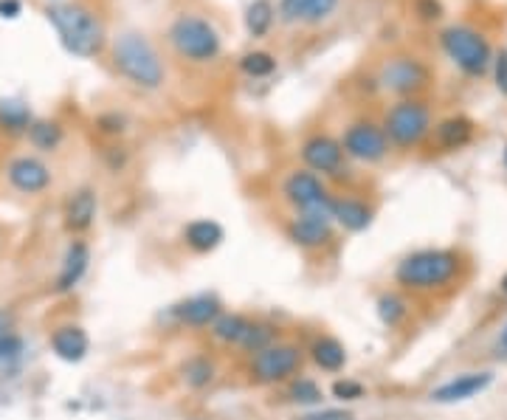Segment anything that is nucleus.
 I'll use <instances>...</instances> for the list:
<instances>
[{
  "mask_svg": "<svg viewBox=\"0 0 507 420\" xmlns=\"http://www.w3.org/2000/svg\"><path fill=\"white\" fill-rule=\"evenodd\" d=\"M338 142L344 147V155L353 161H361V164H380L392 147L384 128L375 125V121H367V119L347 125V130H344Z\"/></svg>",
  "mask_w": 507,
  "mask_h": 420,
  "instance_id": "nucleus-9",
  "label": "nucleus"
},
{
  "mask_svg": "<svg viewBox=\"0 0 507 420\" xmlns=\"http://www.w3.org/2000/svg\"><path fill=\"white\" fill-rule=\"evenodd\" d=\"M477 125L468 116H448L434 128V144L443 152H457L474 142Z\"/></svg>",
  "mask_w": 507,
  "mask_h": 420,
  "instance_id": "nucleus-20",
  "label": "nucleus"
},
{
  "mask_svg": "<svg viewBox=\"0 0 507 420\" xmlns=\"http://www.w3.org/2000/svg\"><path fill=\"white\" fill-rule=\"evenodd\" d=\"M87 268H90V246L85 240H71V246L65 249V257H62L60 274L54 279V293H71L85 279Z\"/></svg>",
  "mask_w": 507,
  "mask_h": 420,
  "instance_id": "nucleus-19",
  "label": "nucleus"
},
{
  "mask_svg": "<svg viewBox=\"0 0 507 420\" xmlns=\"http://www.w3.org/2000/svg\"><path fill=\"white\" fill-rule=\"evenodd\" d=\"M341 0H311V6H307V14H304V23L307 26H319L324 21H330L333 12L338 9Z\"/></svg>",
  "mask_w": 507,
  "mask_h": 420,
  "instance_id": "nucleus-33",
  "label": "nucleus"
},
{
  "mask_svg": "<svg viewBox=\"0 0 507 420\" xmlns=\"http://www.w3.org/2000/svg\"><path fill=\"white\" fill-rule=\"evenodd\" d=\"M414 9H418V14L423 17V21H437V17L443 14V6L437 4V0H414Z\"/></svg>",
  "mask_w": 507,
  "mask_h": 420,
  "instance_id": "nucleus-39",
  "label": "nucleus"
},
{
  "mask_svg": "<svg viewBox=\"0 0 507 420\" xmlns=\"http://www.w3.org/2000/svg\"><path fill=\"white\" fill-rule=\"evenodd\" d=\"M285 235L294 246L304 251H321L336 240V223L330 215H311V212H296L285 226Z\"/></svg>",
  "mask_w": 507,
  "mask_h": 420,
  "instance_id": "nucleus-12",
  "label": "nucleus"
},
{
  "mask_svg": "<svg viewBox=\"0 0 507 420\" xmlns=\"http://www.w3.org/2000/svg\"><path fill=\"white\" fill-rule=\"evenodd\" d=\"M307 356H311V361L321 373H330V375L341 373L350 361L347 347H344L336 336H316L311 350H307Z\"/></svg>",
  "mask_w": 507,
  "mask_h": 420,
  "instance_id": "nucleus-22",
  "label": "nucleus"
},
{
  "mask_svg": "<svg viewBox=\"0 0 507 420\" xmlns=\"http://www.w3.org/2000/svg\"><path fill=\"white\" fill-rule=\"evenodd\" d=\"M375 310H378V319L384 322L389 330L401 327V325L409 319V302L403 300L401 293H395V291H384V293H380L378 302H375Z\"/></svg>",
  "mask_w": 507,
  "mask_h": 420,
  "instance_id": "nucleus-28",
  "label": "nucleus"
},
{
  "mask_svg": "<svg viewBox=\"0 0 507 420\" xmlns=\"http://www.w3.org/2000/svg\"><path fill=\"white\" fill-rule=\"evenodd\" d=\"M96 215H99V195H96V189L82 186L77 192H71V198L65 201L62 223H65V229L71 235H85L90 226L96 223Z\"/></svg>",
  "mask_w": 507,
  "mask_h": 420,
  "instance_id": "nucleus-16",
  "label": "nucleus"
},
{
  "mask_svg": "<svg viewBox=\"0 0 507 420\" xmlns=\"http://www.w3.org/2000/svg\"><path fill=\"white\" fill-rule=\"evenodd\" d=\"M274 21H277V6L270 0H251L245 9V31L254 40L265 37L274 29Z\"/></svg>",
  "mask_w": 507,
  "mask_h": 420,
  "instance_id": "nucleus-27",
  "label": "nucleus"
},
{
  "mask_svg": "<svg viewBox=\"0 0 507 420\" xmlns=\"http://www.w3.org/2000/svg\"><path fill=\"white\" fill-rule=\"evenodd\" d=\"M299 155L304 161V169L321 175V178H347V172H350L341 142L328 133L307 136L299 147Z\"/></svg>",
  "mask_w": 507,
  "mask_h": 420,
  "instance_id": "nucleus-10",
  "label": "nucleus"
},
{
  "mask_svg": "<svg viewBox=\"0 0 507 420\" xmlns=\"http://www.w3.org/2000/svg\"><path fill=\"white\" fill-rule=\"evenodd\" d=\"M240 71L251 79H265L277 71V57L268 51H245L240 57Z\"/></svg>",
  "mask_w": 507,
  "mask_h": 420,
  "instance_id": "nucleus-30",
  "label": "nucleus"
},
{
  "mask_svg": "<svg viewBox=\"0 0 507 420\" xmlns=\"http://www.w3.org/2000/svg\"><path fill=\"white\" fill-rule=\"evenodd\" d=\"M180 378L189 390L201 392V390H209L212 383L217 381V361L206 353H197V356H189L184 364H180Z\"/></svg>",
  "mask_w": 507,
  "mask_h": 420,
  "instance_id": "nucleus-24",
  "label": "nucleus"
},
{
  "mask_svg": "<svg viewBox=\"0 0 507 420\" xmlns=\"http://www.w3.org/2000/svg\"><path fill=\"white\" fill-rule=\"evenodd\" d=\"M254 319L245 317V313H220V319H217L212 327H209V334L217 344H223V347H237L243 344V339L248 336V330H251Z\"/></svg>",
  "mask_w": 507,
  "mask_h": 420,
  "instance_id": "nucleus-23",
  "label": "nucleus"
},
{
  "mask_svg": "<svg viewBox=\"0 0 507 420\" xmlns=\"http://www.w3.org/2000/svg\"><path fill=\"white\" fill-rule=\"evenodd\" d=\"M113 68L141 91H158L167 82V68L158 48L141 31H121L113 40Z\"/></svg>",
  "mask_w": 507,
  "mask_h": 420,
  "instance_id": "nucleus-2",
  "label": "nucleus"
},
{
  "mask_svg": "<svg viewBox=\"0 0 507 420\" xmlns=\"http://www.w3.org/2000/svg\"><path fill=\"white\" fill-rule=\"evenodd\" d=\"M62 125L60 121H48V119H34L31 128H29V142L43 150V152H54L60 144H62Z\"/></svg>",
  "mask_w": 507,
  "mask_h": 420,
  "instance_id": "nucleus-29",
  "label": "nucleus"
},
{
  "mask_svg": "<svg viewBox=\"0 0 507 420\" xmlns=\"http://www.w3.org/2000/svg\"><path fill=\"white\" fill-rule=\"evenodd\" d=\"M226 240V229L212 218H197L184 226V243L195 254H212Z\"/></svg>",
  "mask_w": 507,
  "mask_h": 420,
  "instance_id": "nucleus-21",
  "label": "nucleus"
},
{
  "mask_svg": "<svg viewBox=\"0 0 507 420\" xmlns=\"http://www.w3.org/2000/svg\"><path fill=\"white\" fill-rule=\"evenodd\" d=\"M6 178L23 195H40V192L51 186V169L46 161L34 159V155H17L6 167Z\"/></svg>",
  "mask_w": 507,
  "mask_h": 420,
  "instance_id": "nucleus-15",
  "label": "nucleus"
},
{
  "mask_svg": "<svg viewBox=\"0 0 507 420\" xmlns=\"http://www.w3.org/2000/svg\"><path fill=\"white\" fill-rule=\"evenodd\" d=\"M307 6H311V0H279V21L294 26V23H304V14H307Z\"/></svg>",
  "mask_w": 507,
  "mask_h": 420,
  "instance_id": "nucleus-34",
  "label": "nucleus"
},
{
  "mask_svg": "<svg viewBox=\"0 0 507 420\" xmlns=\"http://www.w3.org/2000/svg\"><path fill=\"white\" fill-rule=\"evenodd\" d=\"M296 420H355V415L350 409H344V407H336V409H311V412H304L299 415Z\"/></svg>",
  "mask_w": 507,
  "mask_h": 420,
  "instance_id": "nucleus-36",
  "label": "nucleus"
},
{
  "mask_svg": "<svg viewBox=\"0 0 507 420\" xmlns=\"http://www.w3.org/2000/svg\"><path fill=\"white\" fill-rule=\"evenodd\" d=\"M21 12H23L21 0H0V17H6V21H14V17H21Z\"/></svg>",
  "mask_w": 507,
  "mask_h": 420,
  "instance_id": "nucleus-40",
  "label": "nucleus"
},
{
  "mask_svg": "<svg viewBox=\"0 0 507 420\" xmlns=\"http://www.w3.org/2000/svg\"><path fill=\"white\" fill-rule=\"evenodd\" d=\"M274 342H279V339H277V327L268 325V322L254 319V325H251V330H248V336H245L243 344H240V353L254 356V353H260V350L270 347Z\"/></svg>",
  "mask_w": 507,
  "mask_h": 420,
  "instance_id": "nucleus-31",
  "label": "nucleus"
},
{
  "mask_svg": "<svg viewBox=\"0 0 507 420\" xmlns=\"http://www.w3.org/2000/svg\"><path fill=\"white\" fill-rule=\"evenodd\" d=\"M494 383V373L491 370H470V373H460L454 378L443 381L440 387L431 390V400L434 404H462V400H470L482 395L487 387Z\"/></svg>",
  "mask_w": 507,
  "mask_h": 420,
  "instance_id": "nucleus-14",
  "label": "nucleus"
},
{
  "mask_svg": "<svg viewBox=\"0 0 507 420\" xmlns=\"http://www.w3.org/2000/svg\"><path fill=\"white\" fill-rule=\"evenodd\" d=\"M31 121H34V116H31L26 102H21V99H0V130H6L12 136L29 133Z\"/></svg>",
  "mask_w": 507,
  "mask_h": 420,
  "instance_id": "nucleus-26",
  "label": "nucleus"
},
{
  "mask_svg": "<svg viewBox=\"0 0 507 420\" xmlns=\"http://www.w3.org/2000/svg\"><path fill=\"white\" fill-rule=\"evenodd\" d=\"M465 257L457 249H418L395 268V283L411 293H437L460 283Z\"/></svg>",
  "mask_w": 507,
  "mask_h": 420,
  "instance_id": "nucleus-1",
  "label": "nucleus"
},
{
  "mask_svg": "<svg viewBox=\"0 0 507 420\" xmlns=\"http://www.w3.org/2000/svg\"><path fill=\"white\" fill-rule=\"evenodd\" d=\"M333 398L338 404H355V400H364L367 398V387L355 378H336L333 381Z\"/></svg>",
  "mask_w": 507,
  "mask_h": 420,
  "instance_id": "nucleus-32",
  "label": "nucleus"
},
{
  "mask_svg": "<svg viewBox=\"0 0 507 420\" xmlns=\"http://www.w3.org/2000/svg\"><path fill=\"white\" fill-rule=\"evenodd\" d=\"M496 347H499L502 356H507V325H504V330H502V336H499V344H496Z\"/></svg>",
  "mask_w": 507,
  "mask_h": 420,
  "instance_id": "nucleus-42",
  "label": "nucleus"
},
{
  "mask_svg": "<svg viewBox=\"0 0 507 420\" xmlns=\"http://www.w3.org/2000/svg\"><path fill=\"white\" fill-rule=\"evenodd\" d=\"M428 79H431L428 68L418 57H406V54L389 57V60H384V65L378 68V85L384 87V91L406 96V99L420 94L428 85Z\"/></svg>",
  "mask_w": 507,
  "mask_h": 420,
  "instance_id": "nucleus-11",
  "label": "nucleus"
},
{
  "mask_svg": "<svg viewBox=\"0 0 507 420\" xmlns=\"http://www.w3.org/2000/svg\"><path fill=\"white\" fill-rule=\"evenodd\" d=\"M499 291H502V296H504V300H507V274L499 279Z\"/></svg>",
  "mask_w": 507,
  "mask_h": 420,
  "instance_id": "nucleus-43",
  "label": "nucleus"
},
{
  "mask_svg": "<svg viewBox=\"0 0 507 420\" xmlns=\"http://www.w3.org/2000/svg\"><path fill=\"white\" fill-rule=\"evenodd\" d=\"M494 82H496V91L502 96H507V51L502 48L499 54L494 57Z\"/></svg>",
  "mask_w": 507,
  "mask_h": 420,
  "instance_id": "nucleus-38",
  "label": "nucleus"
},
{
  "mask_svg": "<svg viewBox=\"0 0 507 420\" xmlns=\"http://www.w3.org/2000/svg\"><path fill=\"white\" fill-rule=\"evenodd\" d=\"M380 128H384L389 144L397 147V150H414L420 147L428 133L434 130L431 128V111L428 104L420 102V99H401L395 102L392 108L384 113V121H380Z\"/></svg>",
  "mask_w": 507,
  "mask_h": 420,
  "instance_id": "nucleus-5",
  "label": "nucleus"
},
{
  "mask_svg": "<svg viewBox=\"0 0 507 420\" xmlns=\"http://www.w3.org/2000/svg\"><path fill=\"white\" fill-rule=\"evenodd\" d=\"M504 167H507V147H504Z\"/></svg>",
  "mask_w": 507,
  "mask_h": 420,
  "instance_id": "nucleus-44",
  "label": "nucleus"
},
{
  "mask_svg": "<svg viewBox=\"0 0 507 420\" xmlns=\"http://www.w3.org/2000/svg\"><path fill=\"white\" fill-rule=\"evenodd\" d=\"M96 128L104 133V136H121L127 130V119L119 116V113H104L96 119Z\"/></svg>",
  "mask_w": 507,
  "mask_h": 420,
  "instance_id": "nucleus-37",
  "label": "nucleus"
},
{
  "mask_svg": "<svg viewBox=\"0 0 507 420\" xmlns=\"http://www.w3.org/2000/svg\"><path fill=\"white\" fill-rule=\"evenodd\" d=\"M282 198L294 206V212L330 215L333 192L328 189L321 175L311 169H294L282 184Z\"/></svg>",
  "mask_w": 507,
  "mask_h": 420,
  "instance_id": "nucleus-8",
  "label": "nucleus"
},
{
  "mask_svg": "<svg viewBox=\"0 0 507 420\" xmlns=\"http://www.w3.org/2000/svg\"><path fill=\"white\" fill-rule=\"evenodd\" d=\"M48 23L57 29L60 43L68 54L90 60L99 57L107 43V31L99 17L79 4H54L46 9Z\"/></svg>",
  "mask_w": 507,
  "mask_h": 420,
  "instance_id": "nucleus-3",
  "label": "nucleus"
},
{
  "mask_svg": "<svg viewBox=\"0 0 507 420\" xmlns=\"http://www.w3.org/2000/svg\"><path fill=\"white\" fill-rule=\"evenodd\" d=\"M23 356V339L14 334H4L0 336V366H6V364H12V361H17Z\"/></svg>",
  "mask_w": 507,
  "mask_h": 420,
  "instance_id": "nucleus-35",
  "label": "nucleus"
},
{
  "mask_svg": "<svg viewBox=\"0 0 507 420\" xmlns=\"http://www.w3.org/2000/svg\"><path fill=\"white\" fill-rule=\"evenodd\" d=\"M304 364V350L294 342H274L270 347L260 350V353L248 356L245 373L254 383L260 387H277V383H287L302 373Z\"/></svg>",
  "mask_w": 507,
  "mask_h": 420,
  "instance_id": "nucleus-6",
  "label": "nucleus"
},
{
  "mask_svg": "<svg viewBox=\"0 0 507 420\" xmlns=\"http://www.w3.org/2000/svg\"><path fill=\"white\" fill-rule=\"evenodd\" d=\"M440 43H443V51L451 57V62L462 68L468 77H482L494 62L491 45H487L485 34L470 26H448L440 34Z\"/></svg>",
  "mask_w": 507,
  "mask_h": 420,
  "instance_id": "nucleus-7",
  "label": "nucleus"
},
{
  "mask_svg": "<svg viewBox=\"0 0 507 420\" xmlns=\"http://www.w3.org/2000/svg\"><path fill=\"white\" fill-rule=\"evenodd\" d=\"M330 218L336 226H341L344 232L350 235H361L367 232L372 220H375V209L361 201V198H350V195H333V203H330Z\"/></svg>",
  "mask_w": 507,
  "mask_h": 420,
  "instance_id": "nucleus-18",
  "label": "nucleus"
},
{
  "mask_svg": "<svg viewBox=\"0 0 507 420\" xmlns=\"http://www.w3.org/2000/svg\"><path fill=\"white\" fill-rule=\"evenodd\" d=\"M12 327H14V319H12V313H6V310H0V336H4V334H12Z\"/></svg>",
  "mask_w": 507,
  "mask_h": 420,
  "instance_id": "nucleus-41",
  "label": "nucleus"
},
{
  "mask_svg": "<svg viewBox=\"0 0 507 420\" xmlns=\"http://www.w3.org/2000/svg\"><path fill=\"white\" fill-rule=\"evenodd\" d=\"M223 313V302L217 293H195L189 300L178 302L170 308V319L178 327H187V330H206L212 327Z\"/></svg>",
  "mask_w": 507,
  "mask_h": 420,
  "instance_id": "nucleus-13",
  "label": "nucleus"
},
{
  "mask_svg": "<svg viewBox=\"0 0 507 420\" xmlns=\"http://www.w3.org/2000/svg\"><path fill=\"white\" fill-rule=\"evenodd\" d=\"M285 400H287V404H296V407L316 409V407H321V400H324V390L319 387V381L307 378V375H296V378L287 381Z\"/></svg>",
  "mask_w": 507,
  "mask_h": 420,
  "instance_id": "nucleus-25",
  "label": "nucleus"
},
{
  "mask_svg": "<svg viewBox=\"0 0 507 420\" xmlns=\"http://www.w3.org/2000/svg\"><path fill=\"white\" fill-rule=\"evenodd\" d=\"M167 37H170V45L175 54L192 65L214 62L223 51L220 31L201 14H178L167 31Z\"/></svg>",
  "mask_w": 507,
  "mask_h": 420,
  "instance_id": "nucleus-4",
  "label": "nucleus"
},
{
  "mask_svg": "<svg viewBox=\"0 0 507 420\" xmlns=\"http://www.w3.org/2000/svg\"><path fill=\"white\" fill-rule=\"evenodd\" d=\"M51 350L54 356L65 364H79L87 358L90 353V336L82 325H74V322H65V325H57L51 330Z\"/></svg>",
  "mask_w": 507,
  "mask_h": 420,
  "instance_id": "nucleus-17",
  "label": "nucleus"
}]
</instances>
